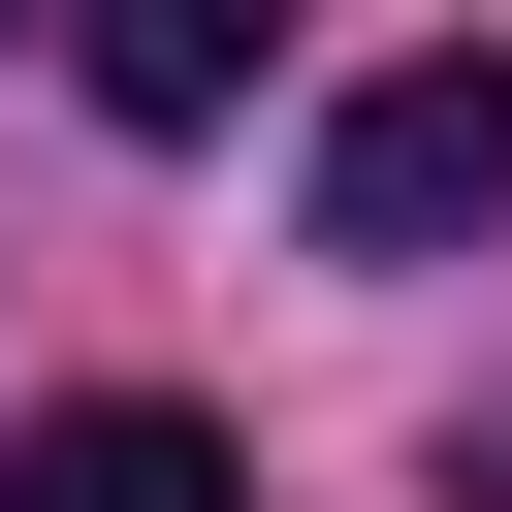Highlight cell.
<instances>
[{
    "label": "cell",
    "instance_id": "obj_1",
    "mask_svg": "<svg viewBox=\"0 0 512 512\" xmlns=\"http://www.w3.org/2000/svg\"><path fill=\"white\" fill-rule=\"evenodd\" d=\"M480 224H512V64L320 96V256H480Z\"/></svg>",
    "mask_w": 512,
    "mask_h": 512
},
{
    "label": "cell",
    "instance_id": "obj_2",
    "mask_svg": "<svg viewBox=\"0 0 512 512\" xmlns=\"http://www.w3.org/2000/svg\"><path fill=\"white\" fill-rule=\"evenodd\" d=\"M0 512H256V480H224V416L96 384V416H0Z\"/></svg>",
    "mask_w": 512,
    "mask_h": 512
},
{
    "label": "cell",
    "instance_id": "obj_3",
    "mask_svg": "<svg viewBox=\"0 0 512 512\" xmlns=\"http://www.w3.org/2000/svg\"><path fill=\"white\" fill-rule=\"evenodd\" d=\"M256 32H288V0H64V64H96L128 128H224V96H256Z\"/></svg>",
    "mask_w": 512,
    "mask_h": 512
},
{
    "label": "cell",
    "instance_id": "obj_4",
    "mask_svg": "<svg viewBox=\"0 0 512 512\" xmlns=\"http://www.w3.org/2000/svg\"><path fill=\"white\" fill-rule=\"evenodd\" d=\"M448 480H480V512H512V384H480V416H448Z\"/></svg>",
    "mask_w": 512,
    "mask_h": 512
},
{
    "label": "cell",
    "instance_id": "obj_5",
    "mask_svg": "<svg viewBox=\"0 0 512 512\" xmlns=\"http://www.w3.org/2000/svg\"><path fill=\"white\" fill-rule=\"evenodd\" d=\"M0 32H32V0H0Z\"/></svg>",
    "mask_w": 512,
    "mask_h": 512
}]
</instances>
